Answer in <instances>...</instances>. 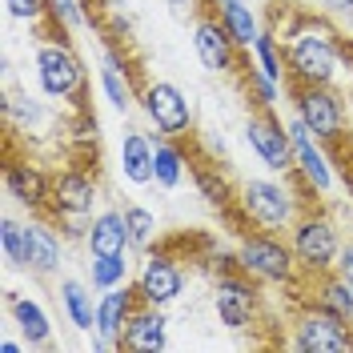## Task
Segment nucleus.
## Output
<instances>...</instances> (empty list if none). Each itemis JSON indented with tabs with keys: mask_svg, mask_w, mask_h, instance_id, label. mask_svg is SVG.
<instances>
[{
	"mask_svg": "<svg viewBox=\"0 0 353 353\" xmlns=\"http://www.w3.org/2000/svg\"><path fill=\"white\" fill-rule=\"evenodd\" d=\"M213 4H229V0H213Z\"/></svg>",
	"mask_w": 353,
	"mask_h": 353,
	"instance_id": "36",
	"label": "nucleus"
},
{
	"mask_svg": "<svg viewBox=\"0 0 353 353\" xmlns=\"http://www.w3.org/2000/svg\"><path fill=\"white\" fill-rule=\"evenodd\" d=\"M189 169H193V176H197L201 197L209 201L213 209H221V213H229V209L237 205V193H233L229 176L221 173V165H213V161H197V165H189Z\"/></svg>",
	"mask_w": 353,
	"mask_h": 353,
	"instance_id": "25",
	"label": "nucleus"
},
{
	"mask_svg": "<svg viewBox=\"0 0 353 353\" xmlns=\"http://www.w3.org/2000/svg\"><path fill=\"white\" fill-rule=\"evenodd\" d=\"M330 12H341V17H353V0H321Z\"/></svg>",
	"mask_w": 353,
	"mask_h": 353,
	"instance_id": "35",
	"label": "nucleus"
},
{
	"mask_svg": "<svg viewBox=\"0 0 353 353\" xmlns=\"http://www.w3.org/2000/svg\"><path fill=\"white\" fill-rule=\"evenodd\" d=\"M193 48H197L201 65L209 72H225V77H241L245 72V52L237 48L233 32L225 28L217 4L209 0L197 12V24H193Z\"/></svg>",
	"mask_w": 353,
	"mask_h": 353,
	"instance_id": "7",
	"label": "nucleus"
},
{
	"mask_svg": "<svg viewBox=\"0 0 353 353\" xmlns=\"http://www.w3.org/2000/svg\"><path fill=\"white\" fill-rule=\"evenodd\" d=\"M57 265H61V237L44 221H28L24 225V269L37 277H52Z\"/></svg>",
	"mask_w": 353,
	"mask_h": 353,
	"instance_id": "17",
	"label": "nucleus"
},
{
	"mask_svg": "<svg viewBox=\"0 0 353 353\" xmlns=\"http://www.w3.org/2000/svg\"><path fill=\"white\" fill-rule=\"evenodd\" d=\"M289 137H293V157H297V173L309 181L313 193H330L333 189V173H330V153L321 141H313V132L301 117L289 121Z\"/></svg>",
	"mask_w": 353,
	"mask_h": 353,
	"instance_id": "15",
	"label": "nucleus"
},
{
	"mask_svg": "<svg viewBox=\"0 0 353 353\" xmlns=\"http://www.w3.org/2000/svg\"><path fill=\"white\" fill-rule=\"evenodd\" d=\"M85 245L92 257H112V253H125L132 249L129 245V225H125V213H117V209H105L101 217H92L85 233Z\"/></svg>",
	"mask_w": 353,
	"mask_h": 353,
	"instance_id": "20",
	"label": "nucleus"
},
{
	"mask_svg": "<svg viewBox=\"0 0 353 353\" xmlns=\"http://www.w3.org/2000/svg\"><path fill=\"white\" fill-rule=\"evenodd\" d=\"M217 12H221V21H225V28L233 32L237 48H241V52H253L257 37L265 32L261 21H257V12H253L245 0H229V4H217Z\"/></svg>",
	"mask_w": 353,
	"mask_h": 353,
	"instance_id": "24",
	"label": "nucleus"
},
{
	"mask_svg": "<svg viewBox=\"0 0 353 353\" xmlns=\"http://www.w3.org/2000/svg\"><path fill=\"white\" fill-rule=\"evenodd\" d=\"M169 345V321L157 305H141L121 333V350H165Z\"/></svg>",
	"mask_w": 353,
	"mask_h": 353,
	"instance_id": "18",
	"label": "nucleus"
},
{
	"mask_svg": "<svg viewBox=\"0 0 353 353\" xmlns=\"http://www.w3.org/2000/svg\"><path fill=\"white\" fill-rule=\"evenodd\" d=\"M137 293H141V301L145 305H173L176 297L185 293V269L176 257L169 253H149L145 261H141V273H137Z\"/></svg>",
	"mask_w": 353,
	"mask_h": 353,
	"instance_id": "12",
	"label": "nucleus"
},
{
	"mask_svg": "<svg viewBox=\"0 0 353 353\" xmlns=\"http://www.w3.org/2000/svg\"><path fill=\"white\" fill-rule=\"evenodd\" d=\"M4 185H8V197H17L24 209H32V213H44V209H48L52 176L44 173L41 165H32V161H8Z\"/></svg>",
	"mask_w": 353,
	"mask_h": 353,
	"instance_id": "16",
	"label": "nucleus"
},
{
	"mask_svg": "<svg viewBox=\"0 0 353 353\" xmlns=\"http://www.w3.org/2000/svg\"><path fill=\"white\" fill-rule=\"evenodd\" d=\"M285 44V77L289 85H333L341 61H345V37L321 17L297 12L285 24V32H277Z\"/></svg>",
	"mask_w": 353,
	"mask_h": 353,
	"instance_id": "1",
	"label": "nucleus"
},
{
	"mask_svg": "<svg viewBox=\"0 0 353 353\" xmlns=\"http://www.w3.org/2000/svg\"><path fill=\"white\" fill-rule=\"evenodd\" d=\"M125 225H129V245L149 253L157 241V217L145 209V205H125Z\"/></svg>",
	"mask_w": 353,
	"mask_h": 353,
	"instance_id": "29",
	"label": "nucleus"
},
{
	"mask_svg": "<svg viewBox=\"0 0 353 353\" xmlns=\"http://www.w3.org/2000/svg\"><path fill=\"white\" fill-rule=\"evenodd\" d=\"M88 277H92V289H117L125 285V277H129V261H125V253H112V257H92L88 261Z\"/></svg>",
	"mask_w": 353,
	"mask_h": 353,
	"instance_id": "30",
	"label": "nucleus"
},
{
	"mask_svg": "<svg viewBox=\"0 0 353 353\" xmlns=\"http://www.w3.org/2000/svg\"><path fill=\"white\" fill-rule=\"evenodd\" d=\"M4 305H8V313H12V321H17V330H21L28 350H48V345H52V321H48V313H44L32 297L8 293Z\"/></svg>",
	"mask_w": 353,
	"mask_h": 353,
	"instance_id": "19",
	"label": "nucleus"
},
{
	"mask_svg": "<svg viewBox=\"0 0 353 353\" xmlns=\"http://www.w3.org/2000/svg\"><path fill=\"white\" fill-rule=\"evenodd\" d=\"M92 201H97V181L85 169H61L52 176V197L44 217L52 221H81L92 213Z\"/></svg>",
	"mask_w": 353,
	"mask_h": 353,
	"instance_id": "13",
	"label": "nucleus"
},
{
	"mask_svg": "<svg viewBox=\"0 0 353 353\" xmlns=\"http://www.w3.org/2000/svg\"><path fill=\"white\" fill-rule=\"evenodd\" d=\"M153 141L137 129H125V141H121V169H125V181L132 185H149L153 181Z\"/></svg>",
	"mask_w": 353,
	"mask_h": 353,
	"instance_id": "21",
	"label": "nucleus"
},
{
	"mask_svg": "<svg viewBox=\"0 0 353 353\" xmlns=\"http://www.w3.org/2000/svg\"><path fill=\"white\" fill-rule=\"evenodd\" d=\"M289 245L297 253V261L305 273H330L337 269V257H341V233L317 205H305L301 217L289 225Z\"/></svg>",
	"mask_w": 353,
	"mask_h": 353,
	"instance_id": "5",
	"label": "nucleus"
},
{
	"mask_svg": "<svg viewBox=\"0 0 353 353\" xmlns=\"http://www.w3.org/2000/svg\"><path fill=\"white\" fill-rule=\"evenodd\" d=\"M0 245H4V261L12 269H24V225L4 217L0 221Z\"/></svg>",
	"mask_w": 353,
	"mask_h": 353,
	"instance_id": "31",
	"label": "nucleus"
},
{
	"mask_svg": "<svg viewBox=\"0 0 353 353\" xmlns=\"http://www.w3.org/2000/svg\"><path fill=\"white\" fill-rule=\"evenodd\" d=\"M213 309H217L221 325L233 333H249L261 325V289L257 277L249 273H217V289H213Z\"/></svg>",
	"mask_w": 353,
	"mask_h": 353,
	"instance_id": "8",
	"label": "nucleus"
},
{
	"mask_svg": "<svg viewBox=\"0 0 353 353\" xmlns=\"http://www.w3.org/2000/svg\"><path fill=\"white\" fill-rule=\"evenodd\" d=\"M61 305H65L68 321L77 325V330H97V305H92V293H88L81 281H72V277H65L61 281Z\"/></svg>",
	"mask_w": 353,
	"mask_h": 353,
	"instance_id": "26",
	"label": "nucleus"
},
{
	"mask_svg": "<svg viewBox=\"0 0 353 353\" xmlns=\"http://www.w3.org/2000/svg\"><path fill=\"white\" fill-rule=\"evenodd\" d=\"M145 305L137 281L132 285H117L105 289V297L97 301V350H121V333L129 325V317Z\"/></svg>",
	"mask_w": 353,
	"mask_h": 353,
	"instance_id": "14",
	"label": "nucleus"
},
{
	"mask_svg": "<svg viewBox=\"0 0 353 353\" xmlns=\"http://www.w3.org/2000/svg\"><path fill=\"white\" fill-rule=\"evenodd\" d=\"M309 277H313V301H309V305H325V309H333V313H341V317L353 321V289H350V281H345L337 269H330V273H309Z\"/></svg>",
	"mask_w": 353,
	"mask_h": 353,
	"instance_id": "23",
	"label": "nucleus"
},
{
	"mask_svg": "<svg viewBox=\"0 0 353 353\" xmlns=\"http://www.w3.org/2000/svg\"><path fill=\"white\" fill-rule=\"evenodd\" d=\"M337 273L350 281V289H353V245H345L341 249V257H337Z\"/></svg>",
	"mask_w": 353,
	"mask_h": 353,
	"instance_id": "33",
	"label": "nucleus"
},
{
	"mask_svg": "<svg viewBox=\"0 0 353 353\" xmlns=\"http://www.w3.org/2000/svg\"><path fill=\"white\" fill-rule=\"evenodd\" d=\"M293 92V109L309 125V132L325 145V153L345 149V132H350V109L345 97L333 85H289Z\"/></svg>",
	"mask_w": 353,
	"mask_h": 353,
	"instance_id": "2",
	"label": "nucleus"
},
{
	"mask_svg": "<svg viewBox=\"0 0 353 353\" xmlns=\"http://www.w3.org/2000/svg\"><path fill=\"white\" fill-rule=\"evenodd\" d=\"M101 88H105V97L112 101V109H121V112H129L132 101H137L129 72H125V65L112 52H105V65H101Z\"/></svg>",
	"mask_w": 353,
	"mask_h": 353,
	"instance_id": "27",
	"label": "nucleus"
},
{
	"mask_svg": "<svg viewBox=\"0 0 353 353\" xmlns=\"http://www.w3.org/2000/svg\"><path fill=\"white\" fill-rule=\"evenodd\" d=\"M237 257H241V269L249 277H257L261 285H297L305 277V269L297 261L293 245L281 241L277 233L269 229H253V233H241V245H237Z\"/></svg>",
	"mask_w": 353,
	"mask_h": 353,
	"instance_id": "4",
	"label": "nucleus"
},
{
	"mask_svg": "<svg viewBox=\"0 0 353 353\" xmlns=\"http://www.w3.org/2000/svg\"><path fill=\"white\" fill-rule=\"evenodd\" d=\"M8 17L24 24H44L48 21V0H4Z\"/></svg>",
	"mask_w": 353,
	"mask_h": 353,
	"instance_id": "32",
	"label": "nucleus"
},
{
	"mask_svg": "<svg viewBox=\"0 0 353 353\" xmlns=\"http://www.w3.org/2000/svg\"><path fill=\"white\" fill-rule=\"evenodd\" d=\"M289 350L297 353H350L353 350V321L325 305H309L293 321Z\"/></svg>",
	"mask_w": 353,
	"mask_h": 353,
	"instance_id": "6",
	"label": "nucleus"
},
{
	"mask_svg": "<svg viewBox=\"0 0 353 353\" xmlns=\"http://www.w3.org/2000/svg\"><path fill=\"white\" fill-rule=\"evenodd\" d=\"M141 105H145V117L157 125L161 137H176L181 141V137L193 132V105L169 81H149V85L141 88Z\"/></svg>",
	"mask_w": 353,
	"mask_h": 353,
	"instance_id": "11",
	"label": "nucleus"
},
{
	"mask_svg": "<svg viewBox=\"0 0 353 353\" xmlns=\"http://www.w3.org/2000/svg\"><path fill=\"white\" fill-rule=\"evenodd\" d=\"M44 24L52 28V37L68 41V32L92 24V17L85 12V4H81V0H48V21H44Z\"/></svg>",
	"mask_w": 353,
	"mask_h": 353,
	"instance_id": "28",
	"label": "nucleus"
},
{
	"mask_svg": "<svg viewBox=\"0 0 353 353\" xmlns=\"http://www.w3.org/2000/svg\"><path fill=\"white\" fill-rule=\"evenodd\" d=\"M169 4H173L176 12H201V8H205L209 0H169Z\"/></svg>",
	"mask_w": 353,
	"mask_h": 353,
	"instance_id": "34",
	"label": "nucleus"
},
{
	"mask_svg": "<svg viewBox=\"0 0 353 353\" xmlns=\"http://www.w3.org/2000/svg\"><path fill=\"white\" fill-rule=\"evenodd\" d=\"M245 141H249L253 153L261 157V165H269L273 173H293V169H297L289 125H281L273 109H253L249 112V121H245Z\"/></svg>",
	"mask_w": 353,
	"mask_h": 353,
	"instance_id": "10",
	"label": "nucleus"
},
{
	"mask_svg": "<svg viewBox=\"0 0 353 353\" xmlns=\"http://www.w3.org/2000/svg\"><path fill=\"white\" fill-rule=\"evenodd\" d=\"M305 205H313V201L293 197L289 185L269 181V176L245 181L241 189H237V213H241L245 221H253L257 229H269V233H285L289 225L301 217Z\"/></svg>",
	"mask_w": 353,
	"mask_h": 353,
	"instance_id": "3",
	"label": "nucleus"
},
{
	"mask_svg": "<svg viewBox=\"0 0 353 353\" xmlns=\"http://www.w3.org/2000/svg\"><path fill=\"white\" fill-rule=\"evenodd\" d=\"M37 81H41V92L52 97V101H68V97L85 92V65L68 48V41H61V37L41 41V48H37Z\"/></svg>",
	"mask_w": 353,
	"mask_h": 353,
	"instance_id": "9",
	"label": "nucleus"
},
{
	"mask_svg": "<svg viewBox=\"0 0 353 353\" xmlns=\"http://www.w3.org/2000/svg\"><path fill=\"white\" fill-rule=\"evenodd\" d=\"M153 145V181L161 189H176L185 181V169H189V153L176 145V137H161Z\"/></svg>",
	"mask_w": 353,
	"mask_h": 353,
	"instance_id": "22",
	"label": "nucleus"
}]
</instances>
